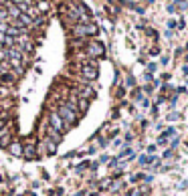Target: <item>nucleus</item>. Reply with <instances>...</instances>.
<instances>
[{
	"instance_id": "nucleus-2",
	"label": "nucleus",
	"mask_w": 188,
	"mask_h": 196,
	"mask_svg": "<svg viewBox=\"0 0 188 196\" xmlns=\"http://www.w3.org/2000/svg\"><path fill=\"white\" fill-rule=\"evenodd\" d=\"M81 77L85 81L97 79V67H95V65H83V67H81Z\"/></svg>"
},
{
	"instance_id": "nucleus-8",
	"label": "nucleus",
	"mask_w": 188,
	"mask_h": 196,
	"mask_svg": "<svg viewBox=\"0 0 188 196\" xmlns=\"http://www.w3.org/2000/svg\"><path fill=\"white\" fill-rule=\"evenodd\" d=\"M22 156H26V158H33V156H34V144H26V146L22 148Z\"/></svg>"
},
{
	"instance_id": "nucleus-4",
	"label": "nucleus",
	"mask_w": 188,
	"mask_h": 196,
	"mask_svg": "<svg viewBox=\"0 0 188 196\" xmlns=\"http://www.w3.org/2000/svg\"><path fill=\"white\" fill-rule=\"evenodd\" d=\"M95 30H97V28H95L93 24H85V26H83V24H79V26H75V28H73V33H75L77 36H83V35H95Z\"/></svg>"
},
{
	"instance_id": "nucleus-10",
	"label": "nucleus",
	"mask_w": 188,
	"mask_h": 196,
	"mask_svg": "<svg viewBox=\"0 0 188 196\" xmlns=\"http://www.w3.org/2000/svg\"><path fill=\"white\" fill-rule=\"evenodd\" d=\"M4 127H6V126H4V123H2V121H0V131H2V129H4Z\"/></svg>"
},
{
	"instance_id": "nucleus-3",
	"label": "nucleus",
	"mask_w": 188,
	"mask_h": 196,
	"mask_svg": "<svg viewBox=\"0 0 188 196\" xmlns=\"http://www.w3.org/2000/svg\"><path fill=\"white\" fill-rule=\"evenodd\" d=\"M87 55L89 57H101V55H103V45L97 43V41L89 43L87 45Z\"/></svg>"
},
{
	"instance_id": "nucleus-5",
	"label": "nucleus",
	"mask_w": 188,
	"mask_h": 196,
	"mask_svg": "<svg viewBox=\"0 0 188 196\" xmlns=\"http://www.w3.org/2000/svg\"><path fill=\"white\" fill-rule=\"evenodd\" d=\"M51 129H55V131H63L65 129V121L59 117V113H51Z\"/></svg>"
},
{
	"instance_id": "nucleus-9",
	"label": "nucleus",
	"mask_w": 188,
	"mask_h": 196,
	"mask_svg": "<svg viewBox=\"0 0 188 196\" xmlns=\"http://www.w3.org/2000/svg\"><path fill=\"white\" fill-rule=\"evenodd\" d=\"M81 97H93V89H89V87L81 89Z\"/></svg>"
},
{
	"instance_id": "nucleus-1",
	"label": "nucleus",
	"mask_w": 188,
	"mask_h": 196,
	"mask_svg": "<svg viewBox=\"0 0 188 196\" xmlns=\"http://www.w3.org/2000/svg\"><path fill=\"white\" fill-rule=\"evenodd\" d=\"M59 117L65 121V126H71L77 121V109H75V101H69V103H61L57 109Z\"/></svg>"
},
{
	"instance_id": "nucleus-11",
	"label": "nucleus",
	"mask_w": 188,
	"mask_h": 196,
	"mask_svg": "<svg viewBox=\"0 0 188 196\" xmlns=\"http://www.w3.org/2000/svg\"><path fill=\"white\" fill-rule=\"evenodd\" d=\"M2 117H4V111H0V121H2Z\"/></svg>"
},
{
	"instance_id": "nucleus-6",
	"label": "nucleus",
	"mask_w": 188,
	"mask_h": 196,
	"mask_svg": "<svg viewBox=\"0 0 188 196\" xmlns=\"http://www.w3.org/2000/svg\"><path fill=\"white\" fill-rule=\"evenodd\" d=\"M12 136H10V127H4L0 131V146H10Z\"/></svg>"
},
{
	"instance_id": "nucleus-7",
	"label": "nucleus",
	"mask_w": 188,
	"mask_h": 196,
	"mask_svg": "<svg viewBox=\"0 0 188 196\" xmlns=\"http://www.w3.org/2000/svg\"><path fill=\"white\" fill-rule=\"evenodd\" d=\"M8 150H10L12 156H22V144H18V142H10Z\"/></svg>"
}]
</instances>
